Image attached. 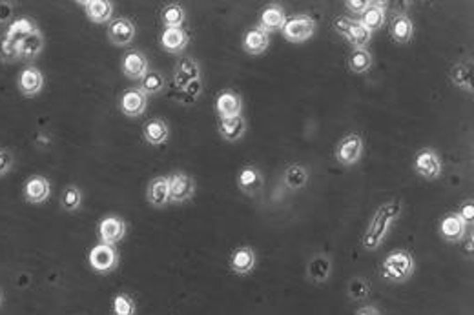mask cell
<instances>
[{"instance_id":"7a4b0ae2","label":"cell","mask_w":474,"mask_h":315,"mask_svg":"<svg viewBox=\"0 0 474 315\" xmlns=\"http://www.w3.org/2000/svg\"><path fill=\"white\" fill-rule=\"evenodd\" d=\"M379 272H381V277L385 281L394 282V284H403V282H407L408 279L413 277L414 272H416L414 255L411 252H407V250H392L381 261Z\"/></svg>"},{"instance_id":"8fae6325","label":"cell","mask_w":474,"mask_h":315,"mask_svg":"<svg viewBox=\"0 0 474 315\" xmlns=\"http://www.w3.org/2000/svg\"><path fill=\"white\" fill-rule=\"evenodd\" d=\"M438 229H440L441 239L450 244L461 243L465 239V235H467V225H465V220L458 215V211L447 213L440 220V228Z\"/></svg>"},{"instance_id":"83f0119b","label":"cell","mask_w":474,"mask_h":315,"mask_svg":"<svg viewBox=\"0 0 474 315\" xmlns=\"http://www.w3.org/2000/svg\"><path fill=\"white\" fill-rule=\"evenodd\" d=\"M385 8H387V2L370 0L369 10L361 15L360 24L363 26L367 31H370V33H374V31L381 29L385 24Z\"/></svg>"},{"instance_id":"d590c367","label":"cell","mask_w":474,"mask_h":315,"mask_svg":"<svg viewBox=\"0 0 474 315\" xmlns=\"http://www.w3.org/2000/svg\"><path fill=\"white\" fill-rule=\"evenodd\" d=\"M345 38L346 42L351 44L354 49H365L370 44V40H372V33L367 31V29L360 24V20H356L354 26H352V29L349 31V35H346Z\"/></svg>"},{"instance_id":"ab89813d","label":"cell","mask_w":474,"mask_h":315,"mask_svg":"<svg viewBox=\"0 0 474 315\" xmlns=\"http://www.w3.org/2000/svg\"><path fill=\"white\" fill-rule=\"evenodd\" d=\"M114 315H135V301L128 293H117L114 297Z\"/></svg>"},{"instance_id":"5b68a950","label":"cell","mask_w":474,"mask_h":315,"mask_svg":"<svg viewBox=\"0 0 474 315\" xmlns=\"http://www.w3.org/2000/svg\"><path fill=\"white\" fill-rule=\"evenodd\" d=\"M414 172L425 181H436L440 179L443 164H441L440 153L434 148H422L414 157Z\"/></svg>"},{"instance_id":"d6a6232c","label":"cell","mask_w":474,"mask_h":315,"mask_svg":"<svg viewBox=\"0 0 474 315\" xmlns=\"http://www.w3.org/2000/svg\"><path fill=\"white\" fill-rule=\"evenodd\" d=\"M374 64L372 53L369 49H352V53L346 58V66L356 75H365L370 72V67Z\"/></svg>"},{"instance_id":"9c48e42d","label":"cell","mask_w":474,"mask_h":315,"mask_svg":"<svg viewBox=\"0 0 474 315\" xmlns=\"http://www.w3.org/2000/svg\"><path fill=\"white\" fill-rule=\"evenodd\" d=\"M170 202L183 204L190 201L195 193V181L194 177H190L185 172L171 173L170 177Z\"/></svg>"},{"instance_id":"6da1fadb","label":"cell","mask_w":474,"mask_h":315,"mask_svg":"<svg viewBox=\"0 0 474 315\" xmlns=\"http://www.w3.org/2000/svg\"><path fill=\"white\" fill-rule=\"evenodd\" d=\"M402 210L403 206L399 199H392V201L383 202V204L379 206L376 215L372 217V220H370L369 228H367V232L363 234V237H361L363 248L369 250V252L378 250L379 246H381V243H383L385 237H387V234H389L390 226L399 219Z\"/></svg>"},{"instance_id":"2e32d148","label":"cell","mask_w":474,"mask_h":315,"mask_svg":"<svg viewBox=\"0 0 474 315\" xmlns=\"http://www.w3.org/2000/svg\"><path fill=\"white\" fill-rule=\"evenodd\" d=\"M79 4L93 24H109L114 20V2L109 0H79Z\"/></svg>"},{"instance_id":"cb8c5ba5","label":"cell","mask_w":474,"mask_h":315,"mask_svg":"<svg viewBox=\"0 0 474 315\" xmlns=\"http://www.w3.org/2000/svg\"><path fill=\"white\" fill-rule=\"evenodd\" d=\"M281 181H283L284 188L289 191H299L303 190L308 184V181H310V172H308V168L303 166V164H289V166L284 168Z\"/></svg>"},{"instance_id":"d4e9b609","label":"cell","mask_w":474,"mask_h":315,"mask_svg":"<svg viewBox=\"0 0 474 315\" xmlns=\"http://www.w3.org/2000/svg\"><path fill=\"white\" fill-rule=\"evenodd\" d=\"M217 131L221 135V139L227 140V143H239L248 131L247 119L241 115V117H236V119L219 120Z\"/></svg>"},{"instance_id":"b9f144b4","label":"cell","mask_w":474,"mask_h":315,"mask_svg":"<svg viewBox=\"0 0 474 315\" xmlns=\"http://www.w3.org/2000/svg\"><path fill=\"white\" fill-rule=\"evenodd\" d=\"M356 20L349 19V17H345V15H342V17H337L336 20H334V29H336V33H339L342 37H346L349 35V31L352 29V26H354Z\"/></svg>"},{"instance_id":"f546056e","label":"cell","mask_w":474,"mask_h":315,"mask_svg":"<svg viewBox=\"0 0 474 315\" xmlns=\"http://www.w3.org/2000/svg\"><path fill=\"white\" fill-rule=\"evenodd\" d=\"M190 42V37L183 28H168L161 33V46L168 53L185 51Z\"/></svg>"},{"instance_id":"f1b7e54d","label":"cell","mask_w":474,"mask_h":315,"mask_svg":"<svg viewBox=\"0 0 474 315\" xmlns=\"http://www.w3.org/2000/svg\"><path fill=\"white\" fill-rule=\"evenodd\" d=\"M142 137L152 146H162L170 137V126L162 119L148 120L144 128H142Z\"/></svg>"},{"instance_id":"ba28073f","label":"cell","mask_w":474,"mask_h":315,"mask_svg":"<svg viewBox=\"0 0 474 315\" xmlns=\"http://www.w3.org/2000/svg\"><path fill=\"white\" fill-rule=\"evenodd\" d=\"M126 223H124L118 215H106L105 219L99 223V239L102 244L115 246L117 243L124 239L126 235Z\"/></svg>"},{"instance_id":"7c38bea8","label":"cell","mask_w":474,"mask_h":315,"mask_svg":"<svg viewBox=\"0 0 474 315\" xmlns=\"http://www.w3.org/2000/svg\"><path fill=\"white\" fill-rule=\"evenodd\" d=\"M118 108L126 117H132V119L141 117L148 108V95L142 93L139 88H130L118 99Z\"/></svg>"},{"instance_id":"e575fe53","label":"cell","mask_w":474,"mask_h":315,"mask_svg":"<svg viewBox=\"0 0 474 315\" xmlns=\"http://www.w3.org/2000/svg\"><path fill=\"white\" fill-rule=\"evenodd\" d=\"M165 84H166L165 75L150 70L146 75L142 76L137 88L142 91V93H146V95L150 97V95H157V93H161V91L165 90Z\"/></svg>"},{"instance_id":"1f68e13d","label":"cell","mask_w":474,"mask_h":315,"mask_svg":"<svg viewBox=\"0 0 474 315\" xmlns=\"http://www.w3.org/2000/svg\"><path fill=\"white\" fill-rule=\"evenodd\" d=\"M38 26L35 24L33 20L31 19H26V17H20V19H15L11 20L10 28H8V31H6L4 38L6 40H10V42L17 44L19 46L20 40H24V38L28 37V35H31L37 29Z\"/></svg>"},{"instance_id":"ac0fdd59","label":"cell","mask_w":474,"mask_h":315,"mask_svg":"<svg viewBox=\"0 0 474 315\" xmlns=\"http://www.w3.org/2000/svg\"><path fill=\"white\" fill-rule=\"evenodd\" d=\"M332 275V261L327 253H316L307 264V277L314 284H325Z\"/></svg>"},{"instance_id":"836d02e7","label":"cell","mask_w":474,"mask_h":315,"mask_svg":"<svg viewBox=\"0 0 474 315\" xmlns=\"http://www.w3.org/2000/svg\"><path fill=\"white\" fill-rule=\"evenodd\" d=\"M186 20V11L185 8L177 2H171V4H166L161 11V22L165 26V29L168 28H183Z\"/></svg>"},{"instance_id":"ffe728a7","label":"cell","mask_w":474,"mask_h":315,"mask_svg":"<svg viewBox=\"0 0 474 315\" xmlns=\"http://www.w3.org/2000/svg\"><path fill=\"white\" fill-rule=\"evenodd\" d=\"M146 199L153 208H165L166 204H170V179L166 175L152 179L148 184Z\"/></svg>"},{"instance_id":"484cf974","label":"cell","mask_w":474,"mask_h":315,"mask_svg":"<svg viewBox=\"0 0 474 315\" xmlns=\"http://www.w3.org/2000/svg\"><path fill=\"white\" fill-rule=\"evenodd\" d=\"M449 79L452 86H456L461 91H469L473 93V63L467 60H458L452 64L449 73Z\"/></svg>"},{"instance_id":"30bf717a","label":"cell","mask_w":474,"mask_h":315,"mask_svg":"<svg viewBox=\"0 0 474 315\" xmlns=\"http://www.w3.org/2000/svg\"><path fill=\"white\" fill-rule=\"evenodd\" d=\"M215 111L219 120L236 119L243 115V97L234 90H223L215 99Z\"/></svg>"},{"instance_id":"f6af8a7d","label":"cell","mask_w":474,"mask_h":315,"mask_svg":"<svg viewBox=\"0 0 474 315\" xmlns=\"http://www.w3.org/2000/svg\"><path fill=\"white\" fill-rule=\"evenodd\" d=\"M458 215H460L461 219L465 220V225L473 226V223H474V201L464 202L460 210H458Z\"/></svg>"},{"instance_id":"7bdbcfd3","label":"cell","mask_w":474,"mask_h":315,"mask_svg":"<svg viewBox=\"0 0 474 315\" xmlns=\"http://www.w3.org/2000/svg\"><path fill=\"white\" fill-rule=\"evenodd\" d=\"M13 168V155L8 150L0 148V177L8 175Z\"/></svg>"},{"instance_id":"8992f818","label":"cell","mask_w":474,"mask_h":315,"mask_svg":"<svg viewBox=\"0 0 474 315\" xmlns=\"http://www.w3.org/2000/svg\"><path fill=\"white\" fill-rule=\"evenodd\" d=\"M88 261H90V266L93 268L95 272L109 273L117 268L118 253L115 252L114 246H108V244L100 243L91 248L90 255H88Z\"/></svg>"},{"instance_id":"277c9868","label":"cell","mask_w":474,"mask_h":315,"mask_svg":"<svg viewBox=\"0 0 474 315\" xmlns=\"http://www.w3.org/2000/svg\"><path fill=\"white\" fill-rule=\"evenodd\" d=\"M363 152H365V140L360 134H349L345 135L343 139H339V143L336 144V150H334V157L342 166H354L361 161L363 157Z\"/></svg>"},{"instance_id":"44dd1931","label":"cell","mask_w":474,"mask_h":315,"mask_svg":"<svg viewBox=\"0 0 474 315\" xmlns=\"http://www.w3.org/2000/svg\"><path fill=\"white\" fill-rule=\"evenodd\" d=\"M390 37L396 44H411L414 37V22L407 13H396L390 22Z\"/></svg>"},{"instance_id":"5bb4252c","label":"cell","mask_w":474,"mask_h":315,"mask_svg":"<svg viewBox=\"0 0 474 315\" xmlns=\"http://www.w3.org/2000/svg\"><path fill=\"white\" fill-rule=\"evenodd\" d=\"M123 73L126 79L133 82H141V79L150 72V63H148L146 55H142L141 51L133 49V51H128L124 55L123 58Z\"/></svg>"},{"instance_id":"74e56055","label":"cell","mask_w":474,"mask_h":315,"mask_svg":"<svg viewBox=\"0 0 474 315\" xmlns=\"http://www.w3.org/2000/svg\"><path fill=\"white\" fill-rule=\"evenodd\" d=\"M201 93H203V81L199 79V81L190 82L185 90H179L176 95H171V97H174L177 102H181V104L190 106V104H195V102L199 101Z\"/></svg>"},{"instance_id":"ee69618b","label":"cell","mask_w":474,"mask_h":315,"mask_svg":"<svg viewBox=\"0 0 474 315\" xmlns=\"http://www.w3.org/2000/svg\"><path fill=\"white\" fill-rule=\"evenodd\" d=\"M369 6H370V0H346L345 2L346 10L354 15H360V17L365 13L367 10H369Z\"/></svg>"},{"instance_id":"c3c4849f","label":"cell","mask_w":474,"mask_h":315,"mask_svg":"<svg viewBox=\"0 0 474 315\" xmlns=\"http://www.w3.org/2000/svg\"><path fill=\"white\" fill-rule=\"evenodd\" d=\"M0 302H2V296H0Z\"/></svg>"},{"instance_id":"7402d4cb","label":"cell","mask_w":474,"mask_h":315,"mask_svg":"<svg viewBox=\"0 0 474 315\" xmlns=\"http://www.w3.org/2000/svg\"><path fill=\"white\" fill-rule=\"evenodd\" d=\"M286 22V15H284L283 6L281 4H270L266 8L259 17V26L257 28L263 29L265 33H277L281 31Z\"/></svg>"},{"instance_id":"52a82bcc","label":"cell","mask_w":474,"mask_h":315,"mask_svg":"<svg viewBox=\"0 0 474 315\" xmlns=\"http://www.w3.org/2000/svg\"><path fill=\"white\" fill-rule=\"evenodd\" d=\"M265 186V175L254 164H245L237 173V188L248 197L257 195Z\"/></svg>"},{"instance_id":"4dcf8cb0","label":"cell","mask_w":474,"mask_h":315,"mask_svg":"<svg viewBox=\"0 0 474 315\" xmlns=\"http://www.w3.org/2000/svg\"><path fill=\"white\" fill-rule=\"evenodd\" d=\"M44 49V35L40 28H37L31 35L19 42V60H33Z\"/></svg>"},{"instance_id":"f35d334b","label":"cell","mask_w":474,"mask_h":315,"mask_svg":"<svg viewBox=\"0 0 474 315\" xmlns=\"http://www.w3.org/2000/svg\"><path fill=\"white\" fill-rule=\"evenodd\" d=\"M349 297L352 301H363L370 296V282L365 277H354L349 282V290H346Z\"/></svg>"},{"instance_id":"3957f363","label":"cell","mask_w":474,"mask_h":315,"mask_svg":"<svg viewBox=\"0 0 474 315\" xmlns=\"http://www.w3.org/2000/svg\"><path fill=\"white\" fill-rule=\"evenodd\" d=\"M316 20L310 15H294L289 17L284 22L281 33L292 44H303L314 37L316 33Z\"/></svg>"},{"instance_id":"9a60e30c","label":"cell","mask_w":474,"mask_h":315,"mask_svg":"<svg viewBox=\"0 0 474 315\" xmlns=\"http://www.w3.org/2000/svg\"><path fill=\"white\" fill-rule=\"evenodd\" d=\"M257 255L252 246H239L230 255V270L236 275H250L256 270Z\"/></svg>"},{"instance_id":"7dc6e473","label":"cell","mask_w":474,"mask_h":315,"mask_svg":"<svg viewBox=\"0 0 474 315\" xmlns=\"http://www.w3.org/2000/svg\"><path fill=\"white\" fill-rule=\"evenodd\" d=\"M356 315H381V312H379L376 306L365 305V306H361L360 310H356Z\"/></svg>"},{"instance_id":"4316f807","label":"cell","mask_w":474,"mask_h":315,"mask_svg":"<svg viewBox=\"0 0 474 315\" xmlns=\"http://www.w3.org/2000/svg\"><path fill=\"white\" fill-rule=\"evenodd\" d=\"M270 46V35L265 33L263 29L256 28L248 29L245 37H243V49L248 55H263Z\"/></svg>"},{"instance_id":"bcb514c9","label":"cell","mask_w":474,"mask_h":315,"mask_svg":"<svg viewBox=\"0 0 474 315\" xmlns=\"http://www.w3.org/2000/svg\"><path fill=\"white\" fill-rule=\"evenodd\" d=\"M11 19H13V4L2 0V2H0V24L10 22Z\"/></svg>"},{"instance_id":"4fadbf2b","label":"cell","mask_w":474,"mask_h":315,"mask_svg":"<svg viewBox=\"0 0 474 315\" xmlns=\"http://www.w3.org/2000/svg\"><path fill=\"white\" fill-rule=\"evenodd\" d=\"M108 38L118 48L130 46L135 38V24L126 17H117L108 24Z\"/></svg>"},{"instance_id":"d6986e66","label":"cell","mask_w":474,"mask_h":315,"mask_svg":"<svg viewBox=\"0 0 474 315\" xmlns=\"http://www.w3.org/2000/svg\"><path fill=\"white\" fill-rule=\"evenodd\" d=\"M201 79V66L194 57H183L179 64L176 66L174 73V82H176L177 90H185L190 82L199 81Z\"/></svg>"},{"instance_id":"e0dca14e","label":"cell","mask_w":474,"mask_h":315,"mask_svg":"<svg viewBox=\"0 0 474 315\" xmlns=\"http://www.w3.org/2000/svg\"><path fill=\"white\" fill-rule=\"evenodd\" d=\"M49 195H52V184H49L46 177L33 175L26 181L24 197H26L28 202H31V204H43V202H46L49 199Z\"/></svg>"},{"instance_id":"60d3db41","label":"cell","mask_w":474,"mask_h":315,"mask_svg":"<svg viewBox=\"0 0 474 315\" xmlns=\"http://www.w3.org/2000/svg\"><path fill=\"white\" fill-rule=\"evenodd\" d=\"M0 60H4V63L19 60V46L2 38V42H0Z\"/></svg>"},{"instance_id":"603a6c76","label":"cell","mask_w":474,"mask_h":315,"mask_svg":"<svg viewBox=\"0 0 474 315\" xmlns=\"http://www.w3.org/2000/svg\"><path fill=\"white\" fill-rule=\"evenodd\" d=\"M43 88H44V75L40 73V70H37V67H33V66L24 67L19 75L20 93L26 97H35L43 91Z\"/></svg>"},{"instance_id":"8d00e7d4","label":"cell","mask_w":474,"mask_h":315,"mask_svg":"<svg viewBox=\"0 0 474 315\" xmlns=\"http://www.w3.org/2000/svg\"><path fill=\"white\" fill-rule=\"evenodd\" d=\"M82 204V191L75 184H70L62 190L61 193V206L64 211H75Z\"/></svg>"}]
</instances>
